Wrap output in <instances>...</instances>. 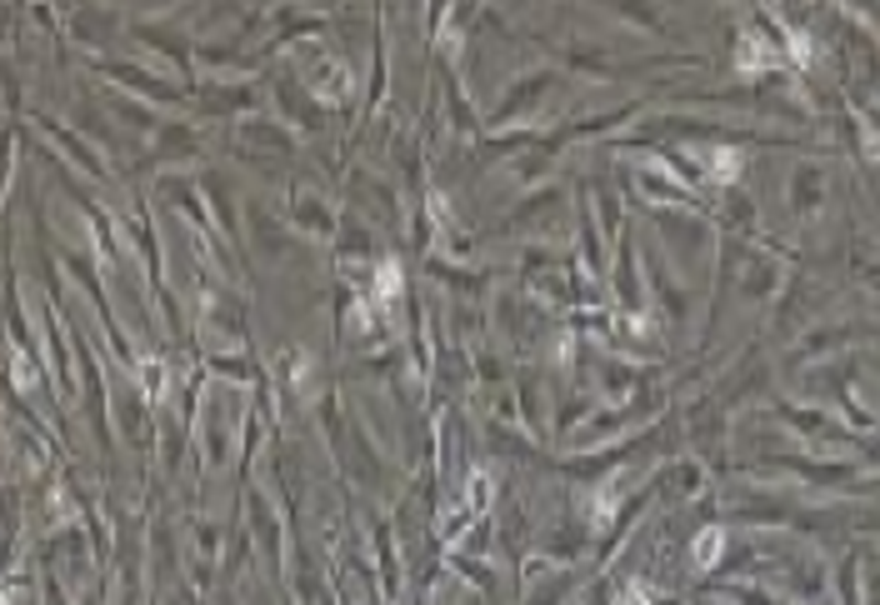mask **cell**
I'll return each instance as SVG.
<instances>
[{
    "label": "cell",
    "instance_id": "cell-2",
    "mask_svg": "<svg viewBox=\"0 0 880 605\" xmlns=\"http://www.w3.org/2000/svg\"><path fill=\"white\" fill-rule=\"evenodd\" d=\"M720 545H726V530H720V526H706L696 536V565H700V571H710V565L720 561Z\"/></svg>",
    "mask_w": 880,
    "mask_h": 605
},
{
    "label": "cell",
    "instance_id": "cell-1",
    "mask_svg": "<svg viewBox=\"0 0 880 605\" xmlns=\"http://www.w3.org/2000/svg\"><path fill=\"white\" fill-rule=\"evenodd\" d=\"M736 61H740V71H761V65H775V51H771V45H761V35L750 31L746 41H740Z\"/></svg>",
    "mask_w": 880,
    "mask_h": 605
}]
</instances>
